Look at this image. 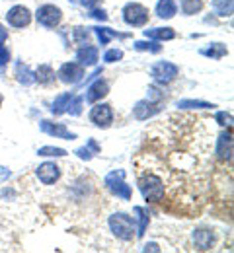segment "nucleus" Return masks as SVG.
Returning a JSON list of instances; mask_svg holds the SVG:
<instances>
[{
    "mask_svg": "<svg viewBox=\"0 0 234 253\" xmlns=\"http://www.w3.org/2000/svg\"><path fill=\"white\" fill-rule=\"evenodd\" d=\"M2 101H4V95L0 94V107H2Z\"/></svg>",
    "mask_w": 234,
    "mask_h": 253,
    "instance_id": "obj_41",
    "label": "nucleus"
},
{
    "mask_svg": "<svg viewBox=\"0 0 234 253\" xmlns=\"http://www.w3.org/2000/svg\"><path fill=\"white\" fill-rule=\"evenodd\" d=\"M35 20H37L39 26H43L47 30H55L63 22V10L59 6H55V4H43V6L37 8Z\"/></svg>",
    "mask_w": 234,
    "mask_h": 253,
    "instance_id": "obj_6",
    "label": "nucleus"
},
{
    "mask_svg": "<svg viewBox=\"0 0 234 253\" xmlns=\"http://www.w3.org/2000/svg\"><path fill=\"white\" fill-rule=\"evenodd\" d=\"M90 37H92L90 28H74V30H72V41H74L76 45H86V43H90Z\"/></svg>",
    "mask_w": 234,
    "mask_h": 253,
    "instance_id": "obj_31",
    "label": "nucleus"
},
{
    "mask_svg": "<svg viewBox=\"0 0 234 253\" xmlns=\"http://www.w3.org/2000/svg\"><path fill=\"white\" fill-rule=\"evenodd\" d=\"M121 18L129 28H144L148 24V8L139 2H129L123 6Z\"/></svg>",
    "mask_w": 234,
    "mask_h": 253,
    "instance_id": "obj_4",
    "label": "nucleus"
},
{
    "mask_svg": "<svg viewBox=\"0 0 234 253\" xmlns=\"http://www.w3.org/2000/svg\"><path fill=\"white\" fill-rule=\"evenodd\" d=\"M35 175L43 185H55L61 179V168L55 162H43L35 168Z\"/></svg>",
    "mask_w": 234,
    "mask_h": 253,
    "instance_id": "obj_10",
    "label": "nucleus"
},
{
    "mask_svg": "<svg viewBox=\"0 0 234 253\" xmlns=\"http://www.w3.org/2000/svg\"><path fill=\"white\" fill-rule=\"evenodd\" d=\"M103 185H105V189L109 191L113 197L123 199V201H129L131 195H133L131 187L125 183V169H111L103 177Z\"/></svg>",
    "mask_w": 234,
    "mask_h": 253,
    "instance_id": "obj_3",
    "label": "nucleus"
},
{
    "mask_svg": "<svg viewBox=\"0 0 234 253\" xmlns=\"http://www.w3.org/2000/svg\"><path fill=\"white\" fill-rule=\"evenodd\" d=\"M211 6L219 18H231L234 12L233 0H211Z\"/></svg>",
    "mask_w": 234,
    "mask_h": 253,
    "instance_id": "obj_25",
    "label": "nucleus"
},
{
    "mask_svg": "<svg viewBox=\"0 0 234 253\" xmlns=\"http://www.w3.org/2000/svg\"><path fill=\"white\" fill-rule=\"evenodd\" d=\"M82 105H84V97L74 95V97L70 99V103H68L67 113H68V115H72V117H78V115L82 113Z\"/></svg>",
    "mask_w": 234,
    "mask_h": 253,
    "instance_id": "obj_32",
    "label": "nucleus"
},
{
    "mask_svg": "<svg viewBox=\"0 0 234 253\" xmlns=\"http://www.w3.org/2000/svg\"><path fill=\"white\" fill-rule=\"evenodd\" d=\"M34 74H35V82H39L41 86H51V84L55 82V78H57L53 66L47 63L39 64L34 70Z\"/></svg>",
    "mask_w": 234,
    "mask_h": 253,
    "instance_id": "obj_19",
    "label": "nucleus"
},
{
    "mask_svg": "<svg viewBox=\"0 0 234 253\" xmlns=\"http://www.w3.org/2000/svg\"><path fill=\"white\" fill-rule=\"evenodd\" d=\"M217 158L221 162H231L233 160V130L231 126H227V130H223L217 138Z\"/></svg>",
    "mask_w": 234,
    "mask_h": 253,
    "instance_id": "obj_13",
    "label": "nucleus"
},
{
    "mask_svg": "<svg viewBox=\"0 0 234 253\" xmlns=\"http://www.w3.org/2000/svg\"><path fill=\"white\" fill-rule=\"evenodd\" d=\"M39 128H41L45 134L55 136V138H63V140H74V138H76V134H74L72 130H68L65 123H53V121L43 119V121H39Z\"/></svg>",
    "mask_w": 234,
    "mask_h": 253,
    "instance_id": "obj_14",
    "label": "nucleus"
},
{
    "mask_svg": "<svg viewBox=\"0 0 234 253\" xmlns=\"http://www.w3.org/2000/svg\"><path fill=\"white\" fill-rule=\"evenodd\" d=\"M142 33H144L146 39H154V41H172V39H176L174 28H150V30H144Z\"/></svg>",
    "mask_w": 234,
    "mask_h": 253,
    "instance_id": "obj_22",
    "label": "nucleus"
},
{
    "mask_svg": "<svg viewBox=\"0 0 234 253\" xmlns=\"http://www.w3.org/2000/svg\"><path fill=\"white\" fill-rule=\"evenodd\" d=\"M146 99H150V101H154V103H160L162 99H164V92H160V88L154 84V86H148V90H146Z\"/></svg>",
    "mask_w": 234,
    "mask_h": 253,
    "instance_id": "obj_34",
    "label": "nucleus"
},
{
    "mask_svg": "<svg viewBox=\"0 0 234 253\" xmlns=\"http://www.w3.org/2000/svg\"><path fill=\"white\" fill-rule=\"evenodd\" d=\"M78 4H80V6H84L86 10H92V8L100 6L101 0H78Z\"/></svg>",
    "mask_w": 234,
    "mask_h": 253,
    "instance_id": "obj_38",
    "label": "nucleus"
},
{
    "mask_svg": "<svg viewBox=\"0 0 234 253\" xmlns=\"http://www.w3.org/2000/svg\"><path fill=\"white\" fill-rule=\"evenodd\" d=\"M10 59H12V55H10V49H8L4 43H0V68L8 66Z\"/></svg>",
    "mask_w": 234,
    "mask_h": 253,
    "instance_id": "obj_37",
    "label": "nucleus"
},
{
    "mask_svg": "<svg viewBox=\"0 0 234 253\" xmlns=\"http://www.w3.org/2000/svg\"><path fill=\"white\" fill-rule=\"evenodd\" d=\"M133 212L137 214V220H139V228H137V238H142L146 228H148V222H150V214L144 207H135Z\"/></svg>",
    "mask_w": 234,
    "mask_h": 253,
    "instance_id": "obj_27",
    "label": "nucleus"
},
{
    "mask_svg": "<svg viewBox=\"0 0 234 253\" xmlns=\"http://www.w3.org/2000/svg\"><path fill=\"white\" fill-rule=\"evenodd\" d=\"M90 14V18L92 20H100V22H107V12L103 10V8H100V6H96V8H92V10H88Z\"/></svg>",
    "mask_w": 234,
    "mask_h": 253,
    "instance_id": "obj_36",
    "label": "nucleus"
},
{
    "mask_svg": "<svg viewBox=\"0 0 234 253\" xmlns=\"http://www.w3.org/2000/svg\"><path fill=\"white\" fill-rule=\"evenodd\" d=\"M160 109H162L160 103H154V101H150V99L144 97V99H139L133 105V117L137 121H146V119L158 115Z\"/></svg>",
    "mask_w": 234,
    "mask_h": 253,
    "instance_id": "obj_11",
    "label": "nucleus"
},
{
    "mask_svg": "<svg viewBox=\"0 0 234 253\" xmlns=\"http://www.w3.org/2000/svg\"><path fill=\"white\" fill-rule=\"evenodd\" d=\"M123 55H125V53H123L121 49H117V47H115V49H107V51L103 53V57H101V59H103V63L113 64V63H119V61L123 59Z\"/></svg>",
    "mask_w": 234,
    "mask_h": 253,
    "instance_id": "obj_33",
    "label": "nucleus"
},
{
    "mask_svg": "<svg viewBox=\"0 0 234 253\" xmlns=\"http://www.w3.org/2000/svg\"><path fill=\"white\" fill-rule=\"evenodd\" d=\"M180 74V66L170 61H158L150 66V76L154 80V84L158 86H168L172 84Z\"/></svg>",
    "mask_w": 234,
    "mask_h": 253,
    "instance_id": "obj_5",
    "label": "nucleus"
},
{
    "mask_svg": "<svg viewBox=\"0 0 234 253\" xmlns=\"http://www.w3.org/2000/svg\"><path fill=\"white\" fill-rule=\"evenodd\" d=\"M139 191L146 203H158L164 197V183L156 173H142L137 181Z\"/></svg>",
    "mask_w": 234,
    "mask_h": 253,
    "instance_id": "obj_2",
    "label": "nucleus"
},
{
    "mask_svg": "<svg viewBox=\"0 0 234 253\" xmlns=\"http://www.w3.org/2000/svg\"><path fill=\"white\" fill-rule=\"evenodd\" d=\"M191 242H193L197 252H209V250H213V246L217 242V236L209 228H197L191 234Z\"/></svg>",
    "mask_w": 234,
    "mask_h": 253,
    "instance_id": "obj_12",
    "label": "nucleus"
},
{
    "mask_svg": "<svg viewBox=\"0 0 234 253\" xmlns=\"http://www.w3.org/2000/svg\"><path fill=\"white\" fill-rule=\"evenodd\" d=\"M154 14L160 20H172L178 14V4L176 0H158L154 6Z\"/></svg>",
    "mask_w": 234,
    "mask_h": 253,
    "instance_id": "obj_18",
    "label": "nucleus"
},
{
    "mask_svg": "<svg viewBox=\"0 0 234 253\" xmlns=\"http://www.w3.org/2000/svg\"><path fill=\"white\" fill-rule=\"evenodd\" d=\"M88 119L90 123L98 128H109L113 125V109L109 103H101V101H96L88 113Z\"/></svg>",
    "mask_w": 234,
    "mask_h": 253,
    "instance_id": "obj_8",
    "label": "nucleus"
},
{
    "mask_svg": "<svg viewBox=\"0 0 234 253\" xmlns=\"http://www.w3.org/2000/svg\"><path fill=\"white\" fill-rule=\"evenodd\" d=\"M100 152V146L94 142V140H90L86 146H82V148H78L74 154L78 156L80 160H92L94 158V154H98Z\"/></svg>",
    "mask_w": 234,
    "mask_h": 253,
    "instance_id": "obj_29",
    "label": "nucleus"
},
{
    "mask_svg": "<svg viewBox=\"0 0 234 253\" xmlns=\"http://www.w3.org/2000/svg\"><path fill=\"white\" fill-rule=\"evenodd\" d=\"M215 121L221 126H233V113H227V111H219L215 115Z\"/></svg>",
    "mask_w": 234,
    "mask_h": 253,
    "instance_id": "obj_35",
    "label": "nucleus"
},
{
    "mask_svg": "<svg viewBox=\"0 0 234 253\" xmlns=\"http://www.w3.org/2000/svg\"><path fill=\"white\" fill-rule=\"evenodd\" d=\"M107 94H109V84H107V80L98 78V80H94V82L88 86L86 95H84V101L96 103V101H101Z\"/></svg>",
    "mask_w": 234,
    "mask_h": 253,
    "instance_id": "obj_16",
    "label": "nucleus"
},
{
    "mask_svg": "<svg viewBox=\"0 0 234 253\" xmlns=\"http://www.w3.org/2000/svg\"><path fill=\"white\" fill-rule=\"evenodd\" d=\"M86 76V68L80 63H65L61 64V68L57 70V78L63 82V84H68V86H74L78 82H82Z\"/></svg>",
    "mask_w": 234,
    "mask_h": 253,
    "instance_id": "obj_9",
    "label": "nucleus"
},
{
    "mask_svg": "<svg viewBox=\"0 0 234 253\" xmlns=\"http://www.w3.org/2000/svg\"><path fill=\"white\" fill-rule=\"evenodd\" d=\"M37 154L39 156H43V158H63V156H67L68 152L65 148H59V146H41L39 150H37Z\"/></svg>",
    "mask_w": 234,
    "mask_h": 253,
    "instance_id": "obj_30",
    "label": "nucleus"
},
{
    "mask_svg": "<svg viewBox=\"0 0 234 253\" xmlns=\"http://www.w3.org/2000/svg\"><path fill=\"white\" fill-rule=\"evenodd\" d=\"M176 107L178 109H215L217 105L203 99H180L176 101Z\"/></svg>",
    "mask_w": 234,
    "mask_h": 253,
    "instance_id": "obj_24",
    "label": "nucleus"
},
{
    "mask_svg": "<svg viewBox=\"0 0 234 253\" xmlns=\"http://www.w3.org/2000/svg\"><path fill=\"white\" fill-rule=\"evenodd\" d=\"M98 61H100V51H98L96 45L86 43V45H80L78 47V51H76V63H80L86 68V66H96Z\"/></svg>",
    "mask_w": 234,
    "mask_h": 253,
    "instance_id": "obj_15",
    "label": "nucleus"
},
{
    "mask_svg": "<svg viewBox=\"0 0 234 253\" xmlns=\"http://www.w3.org/2000/svg\"><path fill=\"white\" fill-rule=\"evenodd\" d=\"M74 97L72 92H63V94H59L55 99H53V103H51V113L55 115V117H59V115H65L68 109V103H70V99Z\"/></svg>",
    "mask_w": 234,
    "mask_h": 253,
    "instance_id": "obj_21",
    "label": "nucleus"
},
{
    "mask_svg": "<svg viewBox=\"0 0 234 253\" xmlns=\"http://www.w3.org/2000/svg\"><path fill=\"white\" fill-rule=\"evenodd\" d=\"M142 252H160V248H158L156 242H150V244H146V246L142 248Z\"/></svg>",
    "mask_w": 234,
    "mask_h": 253,
    "instance_id": "obj_39",
    "label": "nucleus"
},
{
    "mask_svg": "<svg viewBox=\"0 0 234 253\" xmlns=\"http://www.w3.org/2000/svg\"><path fill=\"white\" fill-rule=\"evenodd\" d=\"M203 57H207V59H213V61H221V59H225L227 55H229V49H227V45L225 43H209L207 47H203L199 51Z\"/></svg>",
    "mask_w": 234,
    "mask_h": 253,
    "instance_id": "obj_20",
    "label": "nucleus"
},
{
    "mask_svg": "<svg viewBox=\"0 0 234 253\" xmlns=\"http://www.w3.org/2000/svg\"><path fill=\"white\" fill-rule=\"evenodd\" d=\"M14 76L18 80V84H22V86H32V84H35L34 70L28 64L22 63V61H16L14 63Z\"/></svg>",
    "mask_w": 234,
    "mask_h": 253,
    "instance_id": "obj_17",
    "label": "nucleus"
},
{
    "mask_svg": "<svg viewBox=\"0 0 234 253\" xmlns=\"http://www.w3.org/2000/svg\"><path fill=\"white\" fill-rule=\"evenodd\" d=\"M8 41V30H4V26H0V43Z\"/></svg>",
    "mask_w": 234,
    "mask_h": 253,
    "instance_id": "obj_40",
    "label": "nucleus"
},
{
    "mask_svg": "<svg viewBox=\"0 0 234 253\" xmlns=\"http://www.w3.org/2000/svg\"><path fill=\"white\" fill-rule=\"evenodd\" d=\"M133 49L139 53H160L162 51V45L160 41H154V39H142V41H135Z\"/></svg>",
    "mask_w": 234,
    "mask_h": 253,
    "instance_id": "obj_26",
    "label": "nucleus"
},
{
    "mask_svg": "<svg viewBox=\"0 0 234 253\" xmlns=\"http://www.w3.org/2000/svg\"><path fill=\"white\" fill-rule=\"evenodd\" d=\"M107 226L111 230V234L121 240V242H133L137 238V224H135V218H131L129 214L125 212H113L109 218H107Z\"/></svg>",
    "mask_w": 234,
    "mask_h": 253,
    "instance_id": "obj_1",
    "label": "nucleus"
},
{
    "mask_svg": "<svg viewBox=\"0 0 234 253\" xmlns=\"http://www.w3.org/2000/svg\"><path fill=\"white\" fill-rule=\"evenodd\" d=\"M92 33L98 37V43H100L101 47L103 45H107L111 39H115V37H127L125 33L121 35V33H117L115 30H111V28H105V26H96V28H90Z\"/></svg>",
    "mask_w": 234,
    "mask_h": 253,
    "instance_id": "obj_23",
    "label": "nucleus"
},
{
    "mask_svg": "<svg viewBox=\"0 0 234 253\" xmlns=\"http://www.w3.org/2000/svg\"><path fill=\"white\" fill-rule=\"evenodd\" d=\"M4 20H6V24H8L10 28H14V30H24V28H28V26L32 24V10H30L28 6H24V4H16V6H12V8L6 12Z\"/></svg>",
    "mask_w": 234,
    "mask_h": 253,
    "instance_id": "obj_7",
    "label": "nucleus"
},
{
    "mask_svg": "<svg viewBox=\"0 0 234 253\" xmlns=\"http://www.w3.org/2000/svg\"><path fill=\"white\" fill-rule=\"evenodd\" d=\"M203 0H180V12L184 16H195L203 10Z\"/></svg>",
    "mask_w": 234,
    "mask_h": 253,
    "instance_id": "obj_28",
    "label": "nucleus"
}]
</instances>
